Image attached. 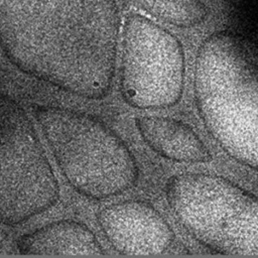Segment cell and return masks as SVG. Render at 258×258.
<instances>
[{"label": "cell", "instance_id": "cell-1", "mask_svg": "<svg viewBox=\"0 0 258 258\" xmlns=\"http://www.w3.org/2000/svg\"><path fill=\"white\" fill-rule=\"evenodd\" d=\"M120 26L116 0H0V47L10 62L83 98L107 96Z\"/></svg>", "mask_w": 258, "mask_h": 258}, {"label": "cell", "instance_id": "cell-2", "mask_svg": "<svg viewBox=\"0 0 258 258\" xmlns=\"http://www.w3.org/2000/svg\"><path fill=\"white\" fill-rule=\"evenodd\" d=\"M194 96L213 139L230 157L258 171V59L233 30L216 31L201 43Z\"/></svg>", "mask_w": 258, "mask_h": 258}, {"label": "cell", "instance_id": "cell-3", "mask_svg": "<svg viewBox=\"0 0 258 258\" xmlns=\"http://www.w3.org/2000/svg\"><path fill=\"white\" fill-rule=\"evenodd\" d=\"M34 117L63 176L81 195L118 196L138 178L135 157L106 124L87 113L37 105Z\"/></svg>", "mask_w": 258, "mask_h": 258}, {"label": "cell", "instance_id": "cell-4", "mask_svg": "<svg viewBox=\"0 0 258 258\" xmlns=\"http://www.w3.org/2000/svg\"><path fill=\"white\" fill-rule=\"evenodd\" d=\"M165 198L182 228L222 255H258V196L216 174L182 172L168 178Z\"/></svg>", "mask_w": 258, "mask_h": 258}, {"label": "cell", "instance_id": "cell-5", "mask_svg": "<svg viewBox=\"0 0 258 258\" xmlns=\"http://www.w3.org/2000/svg\"><path fill=\"white\" fill-rule=\"evenodd\" d=\"M58 197L57 180L27 113L0 92V223L21 224Z\"/></svg>", "mask_w": 258, "mask_h": 258}, {"label": "cell", "instance_id": "cell-6", "mask_svg": "<svg viewBox=\"0 0 258 258\" xmlns=\"http://www.w3.org/2000/svg\"><path fill=\"white\" fill-rule=\"evenodd\" d=\"M179 40L148 17L130 12L122 36L121 93L131 107L163 109L177 104L184 84Z\"/></svg>", "mask_w": 258, "mask_h": 258}, {"label": "cell", "instance_id": "cell-7", "mask_svg": "<svg viewBox=\"0 0 258 258\" xmlns=\"http://www.w3.org/2000/svg\"><path fill=\"white\" fill-rule=\"evenodd\" d=\"M98 222L106 239L122 255H156L170 247L174 233L161 214L142 201L103 208Z\"/></svg>", "mask_w": 258, "mask_h": 258}, {"label": "cell", "instance_id": "cell-8", "mask_svg": "<svg viewBox=\"0 0 258 258\" xmlns=\"http://www.w3.org/2000/svg\"><path fill=\"white\" fill-rule=\"evenodd\" d=\"M135 125L144 142L158 155L176 162H209L212 154L186 123L158 116H139Z\"/></svg>", "mask_w": 258, "mask_h": 258}, {"label": "cell", "instance_id": "cell-9", "mask_svg": "<svg viewBox=\"0 0 258 258\" xmlns=\"http://www.w3.org/2000/svg\"><path fill=\"white\" fill-rule=\"evenodd\" d=\"M23 255H101L104 254L94 233L71 220L50 223L24 234L16 242Z\"/></svg>", "mask_w": 258, "mask_h": 258}, {"label": "cell", "instance_id": "cell-10", "mask_svg": "<svg viewBox=\"0 0 258 258\" xmlns=\"http://www.w3.org/2000/svg\"><path fill=\"white\" fill-rule=\"evenodd\" d=\"M135 8L176 27L200 24L208 15V8L201 0H128Z\"/></svg>", "mask_w": 258, "mask_h": 258}, {"label": "cell", "instance_id": "cell-11", "mask_svg": "<svg viewBox=\"0 0 258 258\" xmlns=\"http://www.w3.org/2000/svg\"><path fill=\"white\" fill-rule=\"evenodd\" d=\"M223 2H226V3H228V4H230V5H234L238 0H222Z\"/></svg>", "mask_w": 258, "mask_h": 258}]
</instances>
